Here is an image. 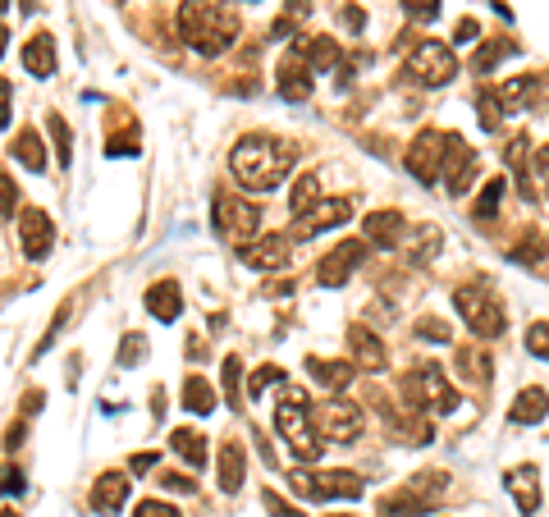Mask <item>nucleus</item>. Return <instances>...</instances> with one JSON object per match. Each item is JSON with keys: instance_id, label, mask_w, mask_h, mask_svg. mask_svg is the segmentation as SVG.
Listing matches in <instances>:
<instances>
[{"instance_id": "680f3d73", "label": "nucleus", "mask_w": 549, "mask_h": 517, "mask_svg": "<svg viewBox=\"0 0 549 517\" xmlns=\"http://www.w3.org/2000/svg\"><path fill=\"white\" fill-rule=\"evenodd\" d=\"M540 170H549V147H545V151H540Z\"/></svg>"}, {"instance_id": "ea45409f", "label": "nucleus", "mask_w": 549, "mask_h": 517, "mask_svg": "<svg viewBox=\"0 0 549 517\" xmlns=\"http://www.w3.org/2000/svg\"><path fill=\"white\" fill-rule=\"evenodd\" d=\"M220 371H225V376H220V380H225L229 403H234V408H238V399H243V362H238V357L229 353V357H225V367H220Z\"/></svg>"}, {"instance_id": "6e6552de", "label": "nucleus", "mask_w": 549, "mask_h": 517, "mask_svg": "<svg viewBox=\"0 0 549 517\" xmlns=\"http://www.w3.org/2000/svg\"><path fill=\"white\" fill-rule=\"evenodd\" d=\"M257 225H261V211L248 202V197H238V193L216 197V229H220V238L234 243V248L252 243V238H257Z\"/></svg>"}, {"instance_id": "4d7b16f0", "label": "nucleus", "mask_w": 549, "mask_h": 517, "mask_svg": "<svg viewBox=\"0 0 549 517\" xmlns=\"http://www.w3.org/2000/svg\"><path fill=\"white\" fill-rule=\"evenodd\" d=\"M110 156H138V142L133 138H110Z\"/></svg>"}, {"instance_id": "f704fd0d", "label": "nucleus", "mask_w": 549, "mask_h": 517, "mask_svg": "<svg viewBox=\"0 0 549 517\" xmlns=\"http://www.w3.org/2000/svg\"><path fill=\"white\" fill-rule=\"evenodd\" d=\"M316 197H321V179H316V174H298V184H293V193H289V211L302 216Z\"/></svg>"}, {"instance_id": "8fccbe9b", "label": "nucleus", "mask_w": 549, "mask_h": 517, "mask_svg": "<svg viewBox=\"0 0 549 517\" xmlns=\"http://www.w3.org/2000/svg\"><path fill=\"white\" fill-rule=\"evenodd\" d=\"M499 119H504V110H499V101L485 92V97H481V124H485V129H495Z\"/></svg>"}, {"instance_id": "e433bc0d", "label": "nucleus", "mask_w": 549, "mask_h": 517, "mask_svg": "<svg viewBox=\"0 0 549 517\" xmlns=\"http://www.w3.org/2000/svg\"><path fill=\"white\" fill-rule=\"evenodd\" d=\"M307 14H312V5H307V0H289V5H284V14L275 19V37H289L293 28L307 19Z\"/></svg>"}, {"instance_id": "c756f323", "label": "nucleus", "mask_w": 549, "mask_h": 517, "mask_svg": "<svg viewBox=\"0 0 549 517\" xmlns=\"http://www.w3.org/2000/svg\"><path fill=\"white\" fill-rule=\"evenodd\" d=\"M170 449L179 453L188 467H206V440L197 431H188V426H179V431L170 435Z\"/></svg>"}, {"instance_id": "0e129e2a", "label": "nucleus", "mask_w": 549, "mask_h": 517, "mask_svg": "<svg viewBox=\"0 0 549 517\" xmlns=\"http://www.w3.org/2000/svg\"><path fill=\"white\" fill-rule=\"evenodd\" d=\"M0 10H10V0H0Z\"/></svg>"}, {"instance_id": "2f4dec72", "label": "nucleus", "mask_w": 549, "mask_h": 517, "mask_svg": "<svg viewBox=\"0 0 549 517\" xmlns=\"http://www.w3.org/2000/svg\"><path fill=\"white\" fill-rule=\"evenodd\" d=\"M14 156L23 161V170H33V174L46 170V147H42V138H37L33 129H19V138H14Z\"/></svg>"}, {"instance_id": "052dcab7", "label": "nucleus", "mask_w": 549, "mask_h": 517, "mask_svg": "<svg viewBox=\"0 0 549 517\" xmlns=\"http://www.w3.org/2000/svg\"><path fill=\"white\" fill-rule=\"evenodd\" d=\"M5 42H10V33H5V23H0V55H5Z\"/></svg>"}, {"instance_id": "f03ea898", "label": "nucleus", "mask_w": 549, "mask_h": 517, "mask_svg": "<svg viewBox=\"0 0 549 517\" xmlns=\"http://www.w3.org/2000/svg\"><path fill=\"white\" fill-rule=\"evenodd\" d=\"M229 170L238 174L243 188L270 193V188H280L284 179H289L293 147L280 138H270V133H248V138H238L234 151H229Z\"/></svg>"}, {"instance_id": "a878e982", "label": "nucleus", "mask_w": 549, "mask_h": 517, "mask_svg": "<svg viewBox=\"0 0 549 517\" xmlns=\"http://www.w3.org/2000/svg\"><path fill=\"white\" fill-rule=\"evenodd\" d=\"M508 490H513L517 508H522L527 517L540 508V481H536V467H513V472H508Z\"/></svg>"}, {"instance_id": "412c9836", "label": "nucleus", "mask_w": 549, "mask_h": 517, "mask_svg": "<svg viewBox=\"0 0 549 517\" xmlns=\"http://www.w3.org/2000/svg\"><path fill=\"white\" fill-rule=\"evenodd\" d=\"M147 312L156 316V321H179L183 312V289L179 280H156L147 289Z\"/></svg>"}, {"instance_id": "79ce46f5", "label": "nucleus", "mask_w": 549, "mask_h": 517, "mask_svg": "<svg viewBox=\"0 0 549 517\" xmlns=\"http://www.w3.org/2000/svg\"><path fill=\"white\" fill-rule=\"evenodd\" d=\"M527 353L531 357H545V362H549V321H536L527 330Z\"/></svg>"}, {"instance_id": "a18cd8bd", "label": "nucleus", "mask_w": 549, "mask_h": 517, "mask_svg": "<svg viewBox=\"0 0 549 517\" xmlns=\"http://www.w3.org/2000/svg\"><path fill=\"white\" fill-rule=\"evenodd\" d=\"M133 517H179V508L165 504V499H142V504L133 508Z\"/></svg>"}, {"instance_id": "5fc2aeb1", "label": "nucleus", "mask_w": 549, "mask_h": 517, "mask_svg": "<svg viewBox=\"0 0 549 517\" xmlns=\"http://www.w3.org/2000/svg\"><path fill=\"white\" fill-rule=\"evenodd\" d=\"M10 78H0V129H10Z\"/></svg>"}, {"instance_id": "1a4fd4ad", "label": "nucleus", "mask_w": 549, "mask_h": 517, "mask_svg": "<svg viewBox=\"0 0 549 517\" xmlns=\"http://www.w3.org/2000/svg\"><path fill=\"white\" fill-rule=\"evenodd\" d=\"M408 74L426 87H444L449 78H458V55L444 42H421V46H412V55H408Z\"/></svg>"}, {"instance_id": "39448f33", "label": "nucleus", "mask_w": 549, "mask_h": 517, "mask_svg": "<svg viewBox=\"0 0 549 517\" xmlns=\"http://www.w3.org/2000/svg\"><path fill=\"white\" fill-rule=\"evenodd\" d=\"M403 394H408L412 408H431V412H458V389L449 385V376H444V367H435V362H421V367H412L408 376H403Z\"/></svg>"}, {"instance_id": "c9c22d12", "label": "nucleus", "mask_w": 549, "mask_h": 517, "mask_svg": "<svg viewBox=\"0 0 549 517\" xmlns=\"http://www.w3.org/2000/svg\"><path fill=\"white\" fill-rule=\"evenodd\" d=\"M504 179H490V184H485L481 188V197H476V206H472V216L476 220H490V216H495V211H499V202H504Z\"/></svg>"}, {"instance_id": "5701e85b", "label": "nucleus", "mask_w": 549, "mask_h": 517, "mask_svg": "<svg viewBox=\"0 0 549 517\" xmlns=\"http://www.w3.org/2000/svg\"><path fill=\"white\" fill-rule=\"evenodd\" d=\"M293 46H298V55L307 60V69H312V74H316V69L325 74V69L339 65V42H334V37H298Z\"/></svg>"}, {"instance_id": "de8ad7c7", "label": "nucleus", "mask_w": 549, "mask_h": 517, "mask_svg": "<svg viewBox=\"0 0 549 517\" xmlns=\"http://www.w3.org/2000/svg\"><path fill=\"white\" fill-rule=\"evenodd\" d=\"M403 5H408V14L412 19H421V23L440 19V0H403Z\"/></svg>"}, {"instance_id": "09e8293b", "label": "nucleus", "mask_w": 549, "mask_h": 517, "mask_svg": "<svg viewBox=\"0 0 549 517\" xmlns=\"http://www.w3.org/2000/svg\"><path fill=\"white\" fill-rule=\"evenodd\" d=\"M266 508H270V517H302L298 508H293L284 495H275V490H266Z\"/></svg>"}, {"instance_id": "4be33fe9", "label": "nucleus", "mask_w": 549, "mask_h": 517, "mask_svg": "<svg viewBox=\"0 0 549 517\" xmlns=\"http://www.w3.org/2000/svg\"><path fill=\"white\" fill-rule=\"evenodd\" d=\"M508 417H513L517 426H536V421H545L549 417V394L540 385L522 389V394L513 399V408H508Z\"/></svg>"}, {"instance_id": "b1692460", "label": "nucleus", "mask_w": 549, "mask_h": 517, "mask_svg": "<svg viewBox=\"0 0 549 517\" xmlns=\"http://www.w3.org/2000/svg\"><path fill=\"white\" fill-rule=\"evenodd\" d=\"M243 472H248V453H243V444L225 440L220 444V490L234 495L238 485H243Z\"/></svg>"}, {"instance_id": "7ed1b4c3", "label": "nucleus", "mask_w": 549, "mask_h": 517, "mask_svg": "<svg viewBox=\"0 0 549 517\" xmlns=\"http://www.w3.org/2000/svg\"><path fill=\"white\" fill-rule=\"evenodd\" d=\"M275 431H280V440L293 449L298 463H316V458H321L325 444L312 426V408L302 399V389H289V394H284V403L275 408Z\"/></svg>"}, {"instance_id": "bb28decb", "label": "nucleus", "mask_w": 549, "mask_h": 517, "mask_svg": "<svg viewBox=\"0 0 549 517\" xmlns=\"http://www.w3.org/2000/svg\"><path fill=\"white\" fill-rule=\"evenodd\" d=\"M440 243H444V234L435 225L412 229V234H408V261H412V266H431V261L440 257Z\"/></svg>"}, {"instance_id": "7c9ffc66", "label": "nucleus", "mask_w": 549, "mask_h": 517, "mask_svg": "<svg viewBox=\"0 0 549 517\" xmlns=\"http://www.w3.org/2000/svg\"><path fill=\"white\" fill-rule=\"evenodd\" d=\"M380 513H389V517H421V513H431V504L417 495V490H399V495H385L380 499Z\"/></svg>"}, {"instance_id": "20e7f679", "label": "nucleus", "mask_w": 549, "mask_h": 517, "mask_svg": "<svg viewBox=\"0 0 549 517\" xmlns=\"http://www.w3.org/2000/svg\"><path fill=\"white\" fill-rule=\"evenodd\" d=\"M453 307L467 321V330L481 334V339H499L508 325L504 302L495 298V289H485V284H463V289L453 293Z\"/></svg>"}, {"instance_id": "0eeeda50", "label": "nucleus", "mask_w": 549, "mask_h": 517, "mask_svg": "<svg viewBox=\"0 0 549 517\" xmlns=\"http://www.w3.org/2000/svg\"><path fill=\"white\" fill-rule=\"evenodd\" d=\"M312 426H316V435L321 440H330V444H348V440H357L362 435V408L357 403H348V399H325V403H312Z\"/></svg>"}, {"instance_id": "37998d69", "label": "nucleus", "mask_w": 549, "mask_h": 517, "mask_svg": "<svg viewBox=\"0 0 549 517\" xmlns=\"http://www.w3.org/2000/svg\"><path fill=\"white\" fill-rule=\"evenodd\" d=\"M0 216H19V188L5 170H0Z\"/></svg>"}, {"instance_id": "423d86ee", "label": "nucleus", "mask_w": 549, "mask_h": 517, "mask_svg": "<svg viewBox=\"0 0 549 517\" xmlns=\"http://www.w3.org/2000/svg\"><path fill=\"white\" fill-rule=\"evenodd\" d=\"M289 485L298 499H312V504H321V499H362V476L353 472H307V467H298V472H289Z\"/></svg>"}, {"instance_id": "72a5a7b5", "label": "nucleus", "mask_w": 549, "mask_h": 517, "mask_svg": "<svg viewBox=\"0 0 549 517\" xmlns=\"http://www.w3.org/2000/svg\"><path fill=\"white\" fill-rule=\"evenodd\" d=\"M458 371H463L472 385H485L490 380V357L481 348H458Z\"/></svg>"}, {"instance_id": "ddd939ff", "label": "nucleus", "mask_w": 549, "mask_h": 517, "mask_svg": "<svg viewBox=\"0 0 549 517\" xmlns=\"http://www.w3.org/2000/svg\"><path fill=\"white\" fill-rule=\"evenodd\" d=\"M19 243H23V257L28 261H42L46 252L55 248V225L42 206H23L19 211Z\"/></svg>"}, {"instance_id": "603ef678", "label": "nucleus", "mask_w": 549, "mask_h": 517, "mask_svg": "<svg viewBox=\"0 0 549 517\" xmlns=\"http://www.w3.org/2000/svg\"><path fill=\"white\" fill-rule=\"evenodd\" d=\"M23 490V472L19 467H5V472H0V495H19Z\"/></svg>"}, {"instance_id": "c03bdc74", "label": "nucleus", "mask_w": 549, "mask_h": 517, "mask_svg": "<svg viewBox=\"0 0 549 517\" xmlns=\"http://www.w3.org/2000/svg\"><path fill=\"white\" fill-rule=\"evenodd\" d=\"M417 334H421V339H431V344H449V325H444L440 316H421Z\"/></svg>"}, {"instance_id": "a211bd4d", "label": "nucleus", "mask_w": 549, "mask_h": 517, "mask_svg": "<svg viewBox=\"0 0 549 517\" xmlns=\"http://www.w3.org/2000/svg\"><path fill=\"white\" fill-rule=\"evenodd\" d=\"M129 476L124 472H106V476H97L92 481V508H97L101 517H115L119 508L129 504Z\"/></svg>"}, {"instance_id": "bf43d9fd", "label": "nucleus", "mask_w": 549, "mask_h": 517, "mask_svg": "<svg viewBox=\"0 0 549 517\" xmlns=\"http://www.w3.org/2000/svg\"><path fill=\"white\" fill-rule=\"evenodd\" d=\"M151 463H156V453H138V458H133V472H147Z\"/></svg>"}, {"instance_id": "9d476101", "label": "nucleus", "mask_w": 549, "mask_h": 517, "mask_svg": "<svg viewBox=\"0 0 549 517\" xmlns=\"http://www.w3.org/2000/svg\"><path fill=\"white\" fill-rule=\"evenodd\" d=\"M440 179L453 197L467 193V184L476 179V151L467 147L458 133H444V165H440Z\"/></svg>"}, {"instance_id": "f8f14e48", "label": "nucleus", "mask_w": 549, "mask_h": 517, "mask_svg": "<svg viewBox=\"0 0 549 517\" xmlns=\"http://www.w3.org/2000/svg\"><path fill=\"white\" fill-rule=\"evenodd\" d=\"M353 220V197H316L307 211L298 216V234L312 238V234H325L334 225H348Z\"/></svg>"}, {"instance_id": "473e14b6", "label": "nucleus", "mask_w": 549, "mask_h": 517, "mask_svg": "<svg viewBox=\"0 0 549 517\" xmlns=\"http://www.w3.org/2000/svg\"><path fill=\"white\" fill-rule=\"evenodd\" d=\"M508 55H517V42H508V37H499V42H485L481 51H476L472 69H476V74H490V69H499V65H504Z\"/></svg>"}, {"instance_id": "cd10ccee", "label": "nucleus", "mask_w": 549, "mask_h": 517, "mask_svg": "<svg viewBox=\"0 0 549 517\" xmlns=\"http://www.w3.org/2000/svg\"><path fill=\"white\" fill-rule=\"evenodd\" d=\"M307 371H312V380L321 389H330V394L348 389V380H353V362H321V357H307Z\"/></svg>"}, {"instance_id": "c85d7f7f", "label": "nucleus", "mask_w": 549, "mask_h": 517, "mask_svg": "<svg viewBox=\"0 0 549 517\" xmlns=\"http://www.w3.org/2000/svg\"><path fill=\"white\" fill-rule=\"evenodd\" d=\"M183 408L193 412V417H211L216 412V385L202 376H188L183 380Z\"/></svg>"}, {"instance_id": "4468645a", "label": "nucleus", "mask_w": 549, "mask_h": 517, "mask_svg": "<svg viewBox=\"0 0 549 517\" xmlns=\"http://www.w3.org/2000/svg\"><path fill=\"white\" fill-rule=\"evenodd\" d=\"M366 261V243H357V238H348V243H339L334 252H325L321 266H316V280L325 284V289H339V284H348V275H357V266Z\"/></svg>"}, {"instance_id": "f257e3e1", "label": "nucleus", "mask_w": 549, "mask_h": 517, "mask_svg": "<svg viewBox=\"0 0 549 517\" xmlns=\"http://www.w3.org/2000/svg\"><path fill=\"white\" fill-rule=\"evenodd\" d=\"M238 33H243V14L234 0H183L179 5V37L202 60L225 55L238 42Z\"/></svg>"}, {"instance_id": "6ab92c4d", "label": "nucleus", "mask_w": 549, "mask_h": 517, "mask_svg": "<svg viewBox=\"0 0 549 517\" xmlns=\"http://www.w3.org/2000/svg\"><path fill=\"white\" fill-rule=\"evenodd\" d=\"M280 97H289V101L312 97V69H307V60L298 55V46L284 55V65H280Z\"/></svg>"}, {"instance_id": "6e6d98bb", "label": "nucleus", "mask_w": 549, "mask_h": 517, "mask_svg": "<svg viewBox=\"0 0 549 517\" xmlns=\"http://www.w3.org/2000/svg\"><path fill=\"white\" fill-rule=\"evenodd\" d=\"M476 33H481V23H476V19H458V28H453V42H472Z\"/></svg>"}, {"instance_id": "4c0bfd02", "label": "nucleus", "mask_w": 549, "mask_h": 517, "mask_svg": "<svg viewBox=\"0 0 549 517\" xmlns=\"http://www.w3.org/2000/svg\"><path fill=\"white\" fill-rule=\"evenodd\" d=\"M46 129H51V142H55V156H60V165H69V156H74V151H69V124H65V115H46Z\"/></svg>"}, {"instance_id": "a19ab883", "label": "nucleus", "mask_w": 549, "mask_h": 517, "mask_svg": "<svg viewBox=\"0 0 549 517\" xmlns=\"http://www.w3.org/2000/svg\"><path fill=\"white\" fill-rule=\"evenodd\" d=\"M527 138H513L508 142V165H513L517 174H522V197H531V179H527Z\"/></svg>"}, {"instance_id": "864d4df0", "label": "nucleus", "mask_w": 549, "mask_h": 517, "mask_svg": "<svg viewBox=\"0 0 549 517\" xmlns=\"http://www.w3.org/2000/svg\"><path fill=\"white\" fill-rule=\"evenodd\" d=\"M142 353H147V344H142L138 334H129V339L119 344V357H124V362H142Z\"/></svg>"}, {"instance_id": "13d9d810", "label": "nucleus", "mask_w": 549, "mask_h": 517, "mask_svg": "<svg viewBox=\"0 0 549 517\" xmlns=\"http://www.w3.org/2000/svg\"><path fill=\"white\" fill-rule=\"evenodd\" d=\"M344 23H348V28H353V33H362V10H344Z\"/></svg>"}, {"instance_id": "aec40b11", "label": "nucleus", "mask_w": 549, "mask_h": 517, "mask_svg": "<svg viewBox=\"0 0 549 517\" xmlns=\"http://www.w3.org/2000/svg\"><path fill=\"white\" fill-rule=\"evenodd\" d=\"M362 229H366V243H371V248H399L403 234H408L399 211H371Z\"/></svg>"}, {"instance_id": "dca6fc26", "label": "nucleus", "mask_w": 549, "mask_h": 517, "mask_svg": "<svg viewBox=\"0 0 549 517\" xmlns=\"http://www.w3.org/2000/svg\"><path fill=\"white\" fill-rule=\"evenodd\" d=\"M348 353H353V371H385L389 362L385 339L371 334L366 325H348Z\"/></svg>"}, {"instance_id": "2eb2a0df", "label": "nucleus", "mask_w": 549, "mask_h": 517, "mask_svg": "<svg viewBox=\"0 0 549 517\" xmlns=\"http://www.w3.org/2000/svg\"><path fill=\"white\" fill-rule=\"evenodd\" d=\"M293 257V238L284 234H266V238H252L238 248V261H248L252 270H284Z\"/></svg>"}, {"instance_id": "3c124183", "label": "nucleus", "mask_w": 549, "mask_h": 517, "mask_svg": "<svg viewBox=\"0 0 549 517\" xmlns=\"http://www.w3.org/2000/svg\"><path fill=\"white\" fill-rule=\"evenodd\" d=\"M161 485L165 490H174V495H193V481L183 472H161Z\"/></svg>"}, {"instance_id": "f3484780", "label": "nucleus", "mask_w": 549, "mask_h": 517, "mask_svg": "<svg viewBox=\"0 0 549 517\" xmlns=\"http://www.w3.org/2000/svg\"><path fill=\"white\" fill-rule=\"evenodd\" d=\"M540 87H545V78L517 74V78H508V83L499 87L495 101H499V110H504V115H522V110L540 106Z\"/></svg>"}, {"instance_id": "393cba45", "label": "nucleus", "mask_w": 549, "mask_h": 517, "mask_svg": "<svg viewBox=\"0 0 549 517\" xmlns=\"http://www.w3.org/2000/svg\"><path fill=\"white\" fill-rule=\"evenodd\" d=\"M23 69L33 78H51L55 74V37L51 33H37L33 42L23 46Z\"/></svg>"}, {"instance_id": "58836bf2", "label": "nucleus", "mask_w": 549, "mask_h": 517, "mask_svg": "<svg viewBox=\"0 0 549 517\" xmlns=\"http://www.w3.org/2000/svg\"><path fill=\"white\" fill-rule=\"evenodd\" d=\"M280 380H284V371L275 367V362L257 367V371H252V380H248V399H261V394H266L270 385H280Z\"/></svg>"}, {"instance_id": "49530a36", "label": "nucleus", "mask_w": 549, "mask_h": 517, "mask_svg": "<svg viewBox=\"0 0 549 517\" xmlns=\"http://www.w3.org/2000/svg\"><path fill=\"white\" fill-rule=\"evenodd\" d=\"M513 261H522V266H536V261H540V238L536 234L522 238V243L513 248Z\"/></svg>"}, {"instance_id": "e2e57ef3", "label": "nucleus", "mask_w": 549, "mask_h": 517, "mask_svg": "<svg viewBox=\"0 0 549 517\" xmlns=\"http://www.w3.org/2000/svg\"><path fill=\"white\" fill-rule=\"evenodd\" d=\"M0 517H19V513H14V508H0Z\"/></svg>"}, {"instance_id": "9b49d317", "label": "nucleus", "mask_w": 549, "mask_h": 517, "mask_svg": "<svg viewBox=\"0 0 549 517\" xmlns=\"http://www.w3.org/2000/svg\"><path fill=\"white\" fill-rule=\"evenodd\" d=\"M408 174L412 179H421V184H435L440 179V165H444V133H435V129H421L417 138H412V147H408Z\"/></svg>"}]
</instances>
